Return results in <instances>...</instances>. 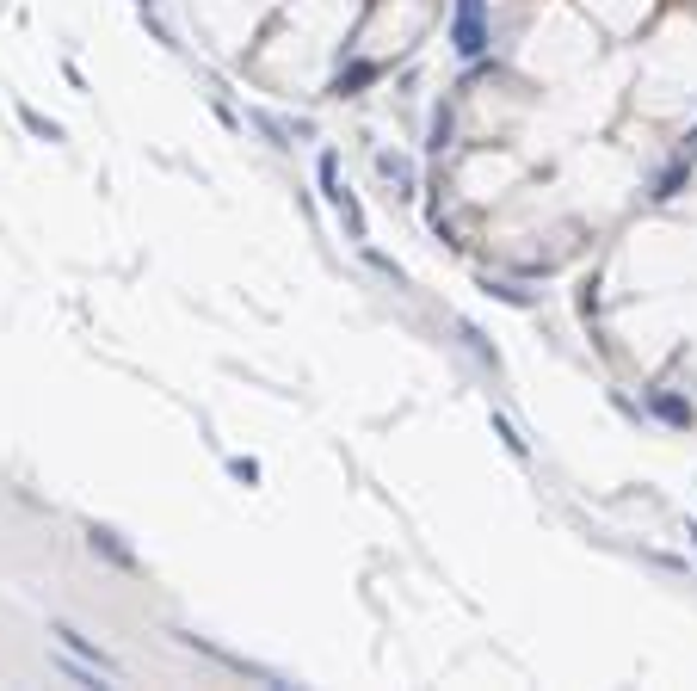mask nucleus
Instances as JSON below:
<instances>
[{"label": "nucleus", "mask_w": 697, "mask_h": 691, "mask_svg": "<svg viewBox=\"0 0 697 691\" xmlns=\"http://www.w3.org/2000/svg\"><path fill=\"white\" fill-rule=\"evenodd\" d=\"M377 167H383V173L395 179V186H401V192H414V167H408V161H401V155H383Z\"/></svg>", "instance_id": "20e7f679"}, {"label": "nucleus", "mask_w": 697, "mask_h": 691, "mask_svg": "<svg viewBox=\"0 0 697 691\" xmlns=\"http://www.w3.org/2000/svg\"><path fill=\"white\" fill-rule=\"evenodd\" d=\"M93 550H105L118 568H130V550H118V543H112V531H93Z\"/></svg>", "instance_id": "39448f33"}, {"label": "nucleus", "mask_w": 697, "mask_h": 691, "mask_svg": "<svg viewBox=\"0 0 697 691\" xmlns=\"http://www.w3.org/2000/svg\"><path fill=\"white\" fill-rule=\"evenodd\" d=\"M654 414H660V420H673V426H691V408L679 402V395H654Z\"/></svg>", "instance_id": "7ed1b4c3"}, {"label": "nucleus", "mask_w": 697, "mask_h": 691, "mask_svg": "<svg viewBox=\"0 0 697 691\" xmlns=\"http://www.w3.org/2000/svg\"><path fill=\"white\" fill-rule=\"evenodd\" d=\"M494 432L506 439V451H512V457H525V439H519V432H512V420H500V414H494Z\"/></svg>", "instance_id": "423d86ee"}, {"label": "nucleus", "mask_w": 697, "mask_h": 691, "mask_svg": "<svg viewBox=\"0 0 697 691\" xmlns=\"http://www.w3.org/2000/svg\"><path fill=\"white\" fill-rule=\"evenodd\" d=\"M451 44H457L463 56H482V50H488V13H482V0H457Z\"/></svg>", "instance_id": "f257e3e1"}, {"label": "nucleus", "mask_w": 697, "mask_h": 691, "mask_svg": "<svg viewBox=\"0 0 697 691\" xmlns=\"http://www.w3.org/2000/svg\"><path fill=\"white\" fill-rule=\"evenodd\" d=\"M691 543H697V525H691Z\"/></svg>", "instance_id": "0eeeda50"}, {"label": "nucleus", "mask_w": 697, "mask_h": 691, "mask_svg": "<svg viewBox=\"0 0 697 691\" xmlns=\"http://www.w3.org/2000/svg\"><path fill=\"white\" fill-rule=\"evenodd\" d=\"M56 642H62L68 654H81V661H87V667H99L105 679H118V667H112V661H105V654H99V648H93V642H87L81 630H68V624H56Z\"/></svg>", "instance_id": "f03ea898"}]
</instances>
